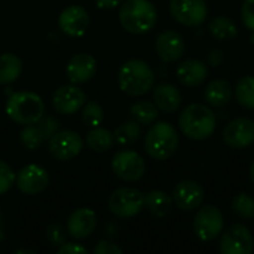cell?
Segmentation results:
<instances>
[{"instance_id": "cell-10", "label": "cell", "mask_w": 254, "mask_h": 254, "mask_svg": "<svg viewBox=\"0 0 254 254\" xmlns=\"http://www.w3.org/2000/svg\"><path fill=\"white\" fill-rule=\"evenodd\" d=\"M83 149V140L76 131L63 129L57 131L48 140L49 155L58 162H68L80 155Z\"/></svg>"}, {"instance_id": "cell-43", "label": "cell", "mask_w": 254, "mask_h": 254, "mask_svg": "<svg viewBox=\"0 0 254 254\" xmlns=\"http://www.w3.org/2000/svg\"><path fill=\"white\" fill-rule=\"evenodd\" d=\"M0 220H1V211H0Z\"/></svg>"}, {"instance_id": "cell-39", "label": "cell", "mask_w": 254, "mask_h": 254, "mask_svg": "<svg viewBox=\"0 0 254 254\" xmlns=\"http://www.w3.org/2000/svg\"><path fill=\"white\" fill-rule=\"evenodd\" d=\"M124 0H95V4L100 9H115L119 4H122Z\"/></svg>"}, {"instance_id": "cell-37", "label": "cell", "mask_w": 254, "mask_h": 254, "mask_svg": "<svg viewBox=\"0 0 254 254\" xmlns=\"http://www.w3.org/2000/svg\"><path fill=\"white\" fill-rule=\"evenodd\" d=\"M223 60H225V54H223V51L219 49V48L210 49V51L207 52V55H205V63H207V65H210V67H219V65H222Z\"/></svg>"}, {"instance_id": "cell-16", "label": "cell", "mask_w": 254, "mask_h": 254, "mask_svg": "<svg viewBox=\"0 0 254 254\" xmlns=\"http://www.w3.org/2000/svg\"><path fill=\"white\" fill-rule=\"evenodd\" d=\"M86 103V94L74 83L63 85L52 95V107L61 115H74Z\"/></svg>"}, {"instance_id": "cell-13", "label": "cell", "mask_w": 254, "mask_h": 254, "mask_svg": "<svg viewBox=\"0 0 254 254\" xmlns=\"http://www.w3.org/2000/svg\"><path fill=\"white\" fill-rule=\"evenodd\" d=\"M58 131V122L52 116H42L39 121L24 125L19 134L21 143L28 150H37L45 141H48Z\"/></svg>"}, {"instance_id": "cell-4", "label": "cell", "mask_w": 254, "mask_h": 254, "mask_svg": "<svg viewBox=\"0 0 254 254\" xmlns=\"http://www.w3.org/2000/svg\"><path fill=\"white\" fill-rule=\"evenodd\" d=\"M179 144L180 137L176 127L165 121L152 124L144 137V150L155 161L170 159L177 152Z\"/></svg>"}, {"instance_id": "cell-2", "label": "cell", "mask_w": 254, "mask_h": 254, "mask_svg": "<svg viewBox=\"0 0 254 254\" xmlns=\"http://www.w3.org/2000/svg\"><path fill=\"white\" fill-rule=\"evenodd\" d=\"M118 85L129 97H143L155 86V71L143 60H128L118 71Z\"/></svg>"}, {"instance_id": "cell-8", "label": "cell", "mask_w": 254, "mask_h": 254, "mask_svg": "<svg viewBox=\"0 0 254 254\" xmlns=\"http://www.w3.org/2000/svg\"><path fill=\"white\" fill-rule=\"evenodd\" d=\"M112 171L113 174L128 183L138 182L146 171V162L143 156L129 149L119 150L112 158Z\"/></svg>"}, {"instance_id": "cell-26", "label": "cell", "mask_w": 254, "mask_h": 254, "mask_svg": "<svg viewBox=\"0 0 254 254\" xmlns=\"http://www.w3.org/2000/svg\"><path fill=\"white\" fill-rule=\"evenodd\" d=\"M22 73V61L18 55L6 52L0 55V85L15 82Z\"/></svg>"}, {"instance_id": "cell-18", "label": "cell", "mask_w": 254, "mask_h": 254, "mask_svg": "<svg viewBox=\"0 0 254 254\" xmlns=\"http://www.w3.org/2000/svg\"><path fill=\"white\" fill-rule=\"evenodd\" d=\"M155 51L164 63L179 61L186 51L183 36L176 30H164L158 34L155 42Z\"/></svg>"}, {"instance_id": "cell-42", "label": "cell", "mask_w": 254, "mask_h": 254, "mask_svg": "<svg viewBox=\"0 0 254 254\" xmlns=\"http://www.w3.org/2000/svg\"><path fill=\"white\" fill-rule=\"evenodd\" d=\"M250 40H252V43L254 45V31H253V34H252V37H250Z\"/></svg>"}, {"instance_id": "cell-35", "label": "cell", "mask_w": 254, "mask_h": 254, "mask_svg": "<svg viewBox=\"0 0 254 254\" xmlns=\"http://www.w3.org/2000/svg\"><path fill=\"white\" fill-rule=\"evenodd\" d=\"M241 19L246 28L254 31V0H244L241 6Z\"/></svg>"}, {"instance_id": "cell-36", "label": "cell", "mask_w": 254, "mask_h": 254, "mask_svg": "<svg viewBox=\"0 0 254 254\" xmlns=\"http://www.w3.org/2000/svg\"><path fill=\"white\" fill-rule=\"evenodd\" d=\"M94 254H122L124 253V250L119 247V246H116L115 243H112V241H106V240H103V241H100L95 247H94Z\"/></svg>"}, {"instance_id": "cell-24", "label": "cell", "mask_w": 254, "mask_h": 254, "mask_svg": "<svg viewBox=\"0 0 254 254\" xmlns=\"http://www.w3.org/2000/svg\"><path fill=\"white\" fill-rule=\"evenodd\" d=\"M144 208H147L152 216L164 219L173 210V198L161 189H153L144 195Z\"/></svg>"}, {"instance_id": "cell-3", "label": "cell", "mask_w": 254, "mask_h": 254, "mask_svg": "<svg viewBox=\"0 0 254 254\" xmlns=\"http://www.w3.org/2000/svg\"><path fill=\"white\" fill-rule=\"evenodd\" d=\"M158 21V10L150 0H127L119 9V24L131 34L149 33Z\"/></svg>"}, {"instance_id": "cell-28", "label": "cell", "mask_w": 254, "mask_h": 254, "mask_svg": "<svg viewBox=\"0 0 254 254\" xmlns=\"http://www.w3.org/2000/svg\"><path fill=\"white\" fill-rule=\"evenodd\" d=\"M113 137H115V144H119L122 147L131 146V144H134V143H137L140 140V137H141V125L138 122H135L134 119L125 121L119 127L115 128Z\"/></svg>"}, {"instance_id": "cell-31", "label": "cell", "mask_w": 254, "mask_h": 254, "mask_svg": "<svg viewBox=\"0 0 254 254\" xmlns=\"http://www.w3.org/2000/svg\"><path fill=\"white\" fill-rule=\"evenodd\" d=\"M231 210L235 216L244 220H253L254 219V198L252 195L241 192L232 198Z\"/></svg>"}, {"instance_id": "cell-27", "label": "cell", "mask_w": 254, "mask_h": 254, "mask_svg": "<svg viewBox=\"0 0 254 254\" xmlns=\"http://www.w3.org/2000/svg\"><path fill=\"white\" fill-rule=\"evenodd\" d=\"M85 143L86 146L92 150V152H98V153H104L107 150H110L115 144V137L113 132L109 131L107 128L103 127H95L92 128L86 137H85Z\"/></svg>"}, {"instance_id": "cell-6", "label": "cell", "mask_w": 254, "mask_h": 254, "mask_svg": "<svg viewBox=\"0 0 254 254\" xmlns=\"http://www.w3.org/2000/svg\"><path fill=\"white\" fill-rule=\"evenodd\" d=\"M107 207L118 219H132L144 208V195L131 186L119 188L109 196Z\"/></svg>"}, {"instance_id": "cell-41", "label": "cell", "mask_w": 254, "mask_h": 254, "mask_svg": "<svg viewBox=\"0 0 254 254\" xmlns=\"http://www.w3.org/2000/svg\"><path fill=\"white\" fill-rule=\"evenodd\" d=\"M19 253H31V254H34V252H33V250H16V254H19Z\"/></svg>"}, {"instance_id": "cell-29", "label": "cell", "mask_w": 254, "mask_h": 254, "mask_svg": "<svg viewBox=\"0 0 254 254\" xmlns=\"http://www.w3.org/2000/svg\"><path fill=\"white\" fill-rule=\"evenodd\" d=\"M237 103L247 110H254V76L246 74L240 77L234 88Z\"/></svg>"}, {"instance_id": "cell-9", "label": "cell", "mask_w": 254, "mask_h": 254, "mask_svg": "<svg viewBox=\"0 0 254 254\" xmlns=\"http://www.w3.org/2000/svg\"><path fill=\"white\" fill-rule=\"evenodd\" d=\"M170 15L180 25L199 27L208 18V4L205 0H171Z\"/></svg>"}, {"instance_id": "cell-33", "label": "cell", "mask_w": 254, "mask_h": 254, "mask_svg": "<svg viewBox=\"0 0 254 254\" xmlns=\"http://www.w3.org/2000/svg\"><path fill=\"white\" fill-rule=\"evenodd\" d=\"M67 234L65 229L61 225H49L46 228V241L52 246V247H60L67 241Z\"/></svg>"}, {"instance_id": "cell-1", "label": "cell", "mask_w": 254, "mask_h": 254, "mask_svg": "<svg viewBox=\"0 0 254 254\" xmlns=\"http://www.w3.org/2000/svg\"><path fill=\"white\" fill-rule=\"evenodd\" d=\"M217 127L216 113L208 104L192 103L183 109L179 116V128L183 135L193 141L208 140Z\"/></svg>"}, {"instance_id": "cell-30", "label": "cell", "mask_w": 254, "mask_h": 254, "mask_svg": "<svg viewBox=\"0 0 254 254\" xmlns=\"http://www.w3.org/2000/svg\"><path fill=\"white\" fill-rule=\"evenodd\" d=\"M129 115L140 125H152L159 118V109L153 101H138L129 107Z\"/></svg>"}, {"instance_id": "cell-21", "label": "cell", "mask_w": 254, "mask_h": 254, "mask_svg": "<svg viewBox=\"0 0 254 254\" xmlns=\"http://www.w3.org/2000/svg\"><path fill=\"white\" fill-rule=\"evenodd\" d=\"M97 214L91 208L74 210L67 220V232L74 240H85L95 231Z\"/></svg>"}, {"instance_id": "cell-32", "label": "cell", "mask_w": 254, "mask_h": 254, "mask_svg": "<svg viewBox=\"0 0 254 254\" xmlns=\"http://www.w3.org/2000/svg\"><path fill=\"white\" fill-rule=\"evenodd\" d=\"M80 110H82V121L86 125L95 128V127H100L103 124V121H104V110L100 106V103H97L95 100H91V101L85 103Z\"/></svg>"}, {"instance_id": "cell-17", "label": "cell", "mask_w": 254, "mask_h": 254, "mask_svg": "<svg viewBox=\"0 0 254 254\" xmlns=\"http://www.w3.org/2000/svg\"><path fill=\"white\" fill-rule=\"evenodd\" d=\"M58 27L68 37H82L89 27V15L82 6L70 4L60 13Z\"/></svg>"}, {"instance_id": "cell-11", "label": "cell", "mask_w": 254, "mask_h": 254, "mask_svg": "<svg viewBox=\"0 0 254 254\" xmlns=\"http://www.w3.org/2000/svg\"><path fill=\"white\" fill-rule=\"evenodd\" d=\"M219 252L222 254H253L254 237L252 231L243 223L231 225L222 232Z\"/></svg>"}, {"instance_id": "cell-19", "label": "cell", "mask_w": 254, "mask_h": 254, "mask_svg": "<svg viewBox=\"0 0 254 254\" xmlns=\"http://www.w3.org/2000/svg\"><path fill=\"white\" fill-rule=\"evenodd\" d=\"M97 73V60L86 52H79L73 55L65 67V74L70 83L82 85L89 82Z\"/></svg>"}, {"instance_id": "cell-15", "label": "cell", "mask_w": 254, "mask_h": 254, "mask_svg": "<svg viewBox=\"0 0 254 254\" xmlns=\"http://www.w3.org/2000/svg\"><path fill=\"white\" fill-rule=\"evenodd\" d=\"M173 204L182 211L198 210L205 198L204 188L196 180H182L173 189Z\"/></svg>"}, {"instance_id": "cell-14", "label": "cell", "mask_w": 254, "mask_h": 254, "mask_svg": "<svg viewBox=\"0 0 254 254\" xmlns=\"http://www.w3.org/2000/svg\"><path fill=\"white\" fill-rule=\"evenodd\" d=\"M49 182L51 179L48 171L37 164H30L22 167L15 177V183L18 189L28 196H36L43 193L48 189Z\"/></svg>"}, {"instance_id": "cell-38", "label": "cell", "mask_w": 254, "mask_h": 254, "mask_svg": "<svg viewBox=\"0 0 254 254\" xmlns=\"http://www.w3.org/2000/svg\"><path fill=\"white\" fill-rule=\"evenodd\" d=\"M57 253L58 254H86L88 253V250H86L83 246H79V244H76V243H67V241H65L63 246H60V247H58Z\"/></svg>"}, {"instance_id": "cell-40", "label": "cell", "mask_w": 254, "mask_h": 254, "mask_svg": "<svg viewBox=\"0 0 254 254\" xmlns=\"http://www.w3.org/2000/svg\"><path fill=\"white\" fill-rule=\"evenodd\" d=\"M249 174H250V179H252V182H253V183H254V161H253V162H252V165H250Z\"/></svg>"}, {"instance_id": "cell-34", "label": "cell", "mask_w": 254, "mask_h": 254, "mask_svg": "<svg viewBox=\"0 0 254 254\" xmlns=\"http://www.w3.org/2000/svg\"><path fill=\"white\" fill-rule=\"evenodd\" d=\"M13 183H15V174L12 168L4 161L0 159V196L7 193Z\"/></svg>"}, {"instance_id": "cell-25", "label": "cell", "mask_w": 254, "mask_h": 254, "mask_svg": "<svg viewBox=\"0 0 254 254\" xmlns=\"http://www.w3.org/2000/svg\"><path fill=\"white\" fill-rule=\"evenodd\" d=\"M208 31L219 42H231L238 37V27L235 21L226 15L213 16L208 22Z\"/></svg>"}, {"instance_id": "cell-22", "label": "cell", "mask_w": 254, "mask_h": 254, "mask_svg": "<svg viewBox=\"0 0 254 254\" xmlns=\"http://www.w3.org/2000/svg\"><path fill=\"white\" fill-rule=\"evenodd\" d=\"M153 103L162 113H174L183 104V95L173 83H159L153 89Z\"/></svg>"}, {"instance_id": "cell-7", "label": "cell", "mask_w": 254, "mask_h": 254, "mask_svg": "<svg viewBox=\"0 0 254 254\" xmlns=\"http://www.w3.org/2000/svg\"><path fill=\"white\" fill-rule=\"evenodd\" d=\"M225 226L223 213L216 205H201L193 217V232L202 243L216 240Z\"/></svg>"}, {"instance_id": "cell-5", "label": "cell", "mask_w": 254, "mask_h": 254, "mask_svg": "<svg viewBox=\"0 0 254 254\" xmlns=\"http://www.w3.org/2000/svg\"><path fill=\"white\" fill-rule=\"evenodd\" d=\"M45 113L42 97L31 91H19L9 97L6 103V115L19 125H28L39 121Z\"/></svg>"}, {"instance_id": "cell-20", "label": "cell", "mask_w": 254, "mask_h": 254, "mask_svg": "<svg viewBox=\"0 0 254 254\" xmlns=\"http://www.w3.org/2000/svg\"><path fill=\"white\" fill-rule=\"evenodd\" d=\"M177 80L188 88H195L202 85L208 77V65L202 60L188 58L179 64L176 68Z\"/></svg>"}, {"instance_id": "cell-12", "label": "cell", "mask_w": 254, "mask_h": 254, "mask_svg": "<svg viewBox=\"0 0 254 254\" xmlns=\"http://www.w3.org/2000/svg\"><path fill=\"white\" fill-rule=\"evenodd\" d=\"M225 144L235 150L249 149L254 144V121L247 116H240L228 122L222 131Z\"/></svg>"}, {"instance_id": "cell-23", "label": "cell", "mask_w": 254, "mask_h": 254, "mask_svg": "<svg viewBox=\"0 0 254 254\" xmlns=\"http://www.w3.org/2000/svg\"><path fill=\"white\" fill-rule=\"evenodd\" d=\"M232 85L226 79H214L204 89V100L210 107L223 109L232 100Z\"/></svg>"}]
</instances>
